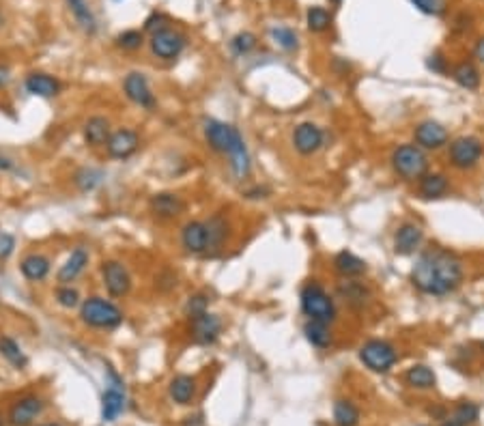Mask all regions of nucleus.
Returning a JSON list of instances; mask_svg holds the SVG:
<instances>
[{
    "instance_id": "1",
    "label": "nucleus",
    "mask_w": 484,
    "mask_h": 426,
    "mask_svg": "<svg viewBox=\"0 0 484 426\" xmlns=\"http://www.w3.org/2000/svg\"><path fill=\"white\" fill-rule=\"evenodd\" d=\"M411 282L424 295H450L463 282V261L450 250H428L416 261L411 269Z\"/></svg>"
},
{
    "instance_id": "2",
    "label": "nucleus",
    "mask_w": 484,
    "mask_h": 426,
    "mask_svg": "<svg viewBox=\"0 0 484 426\" xmlns=\"http://www.w3.org/2000/svg\"><path fill=\"white\" fill-rule=\"evenodd\" d=\"M202 134H205V140L209 142L213 151L228 158V166H231L235 177L245 179L252 170V164H250L248 146L241 134L237 132V128H233V125H228V123H222L218 119H205V123H202Z\"/></svg>"
},
{
    "instance_id": "3",
    "label": "nucleus",
    "mask_w": 484,
    "mask_h": 426,
    "mask_svg": "<svg viewBox=\"0 0 484 426\" xmlns=\"http://www.w3.org/2000/svg\"><path fill=\"white\" fill-rule=\"evenodd\" d=\"M80 321L93 330H116L123 323V310L106 297H86L80 304Z\"/></svg>"
},
{
    "instance_id": "4",
    "label": "nucleus",
    "mask_w": 484,
    "mask_h": 426,
    "mask_svg": "<svg viewBox=\"0 0 484 426\" xmlns=\"http://www.w3.org/2000/svg\"><path fill=\"white\" fill-rule=\"evenodd\" d=\"M299 302H301L303 314L308 317V319L323 321V323H334V319H336L334 299L329 297V293L321 284H317V282L305 284L301 289Z\"/></svg>"
},
{
    "instance_id": "5",
    "label": "nucleus",
    "mask_w": 484,
    "mask_h": 426,
    "mask_svg": "<svg viewBox=\"0 0 484 426\" xmlns=\"http://www.w3.org/2000/svg\"><path fill=\"white\" fill-rule=\"evenodd\" d=\"M392 168L404 181L422 179L428 170V158L418 144H400L392 153Z\"/></svg>"
},
{
    "instance_id": "6",
    "label": "nucleus",
    "mask_w": 484,
    "mask_h": 426,
    "mask_svg": "<svg viewBox=\"0 0 484 426\" xmlns=\"http://www.w3.org/2000/svg\"><path fill=\"white\" fill-rule=\"evenodd\" d=\"M360 360L372 372H388L394 368L398 353L388 340H368L360 347Z\"/></svg>"
},
{
    "instance_id": "7",
    "label": "nucleus",
    "mask_w": 484,
    "mask_h": 426,
    "mask_svg": "<svg viewBox=\"0 0 484 426\" xmlns=\"http://www.w3.org/2000/svg\"><path fill=\"white\" fill-rule=\"evenodd\" d=\"M101 282H104V289L108 291V295L116 299L130 295L134 287L130 269L116 259H108L101 263Z\"/></svg>"
},
{
    "instance_id": "8",
    "label": "nucleus",
    "mask_w": 484,
    "mask_h": 426,
    "mask_svg": "<svg viewBox=\"0 0 484 426\" xmlns=\"http://www.w3.org/2000/svg\"><path fill=\"white\" fill-rule=\"evenodd\" d=\"M188 45V37L174 29H164L156 35H151L149 47H151V54L158 56L162 61H174L179 59L181 52Z\"/></svg>"
},
{
    "instance_id": "9",
    "label": "nucleus",
    "mask_w": 484,
    "mask_h": 426,
    "mask_svg": "<svg viewBox=\"0 0 484 426\" xmlns=\"http://www.w3.org/2000/svg\"><path fill=\"white\" fill-rule=\"evenodd\" d=\"M484 153V144L474 138V136H463V138H456L452 144H450V164L458 170H467V168H474L480 158Z\"/></svg>"
},
{
    "instance_id": "10",
    "label": "nucleus",
    "mask_w": 484,
    "mask_h": 426,
    "mask_svg": "<svg viewBox=\"0 0 484 426\" xmlns=\"http://www.w3.org/2000/svg\"><path fill=\"white\" fill-rule=\"evenodd\" d=\"M123 91H125V97L130 99L132 104L144 108V110H153L158 106V99H156V93L151 91V84L146 80L144 73L140 71H130L123 80Z\"/></svg>"
},
{
    "instance_id": "11",
    "label": "nucleus",
    "mask_w": 484,
    "mask_h": 426,
    "mask_svg": "<svg viewBox=\"0 0 484 426\" xmlns=\"http://www.w3.org/2000/svg\"><path fill=\"white\" fill-rule=\"evenodd\" d=\"M140 146V136L138 132L130 130V128H121V130H114L106 142V149H108V155L112 160H127L132 158Z\"/></svg>"
},
{
    "instance_id": "12",
    "label": "nucleus",
    "mask_w": 484,
    "mask_h": 426,
    "mask_svg": "<svg viewBox=\"0 0 484 426\" xmlns=\"http://www.w3.org/2000/svg\"><path fill=\"white\" fill-rule=\"evenodd\" d=\"M190 332H192L194 342L205 344V347L213 344L222 334V321H220L218 314L202 312V314L190 319Z\"/></svg>"
},
{
    "instance_id": "13",
    "label": "nucleus",
    "mask_w": 484,
    "mask_h": 426,
    "mask_svg": "<svg viewBox=\"0 0 484 426\" xmlns=\"http://www.w3.org/2000/svg\"><path fill=\"white\" fill-rule=\"evenodd\" d=\"M181 245L190 254H209V233L207 224L200 220H190L181 229Z\"/></svg>"
},
{
    "instance_id": "14",
    "label": "nucleus",
    "mask_w": 484,
    "mask_h": 426,
    "mask_svg": "<svg viewBox=\"0 0 484 426\" xmlns=\"http://www.w3.org/2000/svg\"><path fill=\"white\" fill-rule=\"evenodd\" d=\"M323 130L315 123H299L293 130V146L301 155H312L323 146Z\"/></svg>"
},
{
    "instance_id": "15",
    "label": "nucleus",
    "mask_w": 484,
    "mask_h": 426,
    "mask_svg": "<svg viewBox=\"0 0 484 426\" xmlns=\"http://www.w3.org/2000/svg\"><path fill=\"white\" fill-rule=\"evenodd\" d=\"M149 209L160 220H174L186 211V200L174 192H158L151 196Z\"/></svg>"
},
{
    "instance_id": "16",
    "label": "nucleus",
    "mask_w": 484,
    "mask_h": 426,
    "mask_svg": "<svg viewBox=\"0 0 484 426\" xmlns=\"http://www.w3.org/2000/svg\"><path fill=\"white\" fill-rule=\"evenodd\" d=\"M43 400L39 396H22L9 409L11 426H31L43 413Z\"/></svg>"
},
{
    "instance_id": "17",
    "label": "nucleus",
    "mask_w": 484,
    "mask_h": 426,
    "mask_svg": "<svg viewBox=\"0 0 484 426\" xmlns=\"http://www.w3.org/2000/svg\"><path fill=\"white\" fill-rule=\"evenodd\" d=\"M89 261H91V254H89V250H86L84 245L73 248L71 254L67 257V261L63 263V267H61L59 273H56L59 284H71V282L78 280L80 275L84 273Z\"/></svg>"
},
{
    "instance_id": "18",
    "label": "nucleus",
    "mask_w": 484,
    "mask_h": 426,
    "mask_svg": "<svg viewBox=\"0 0 484 426\" xmlns=\"http://www.w3.org/2000/svg\"><path fill=\"white\" fill-rule=\"evenodd\" d=\"M416 142H418V146H422V149H432V151H435V149H441L446 142H448V130L444 128L441 123H437V121H422L418 128H416Z\"/></svg>"
},
{
    "instance_id": "19",
    "label": "nucleus",
    "mask_w": 484,
    "mask_h": 426,
    "mask_svg": "<svg viewBox=\"0 0 484 426\" xmlns=\"http://www.w3.org/2000/svg\"><path fill=\"white\" fill-rule=\"evenodd\" d=\"M422 239H424V233H422V229L418 227V224H411V222L402 224V227H398V231L394 235L396 254H400V257L414 254L416 250L422 245Z\"/></svg>"
},
{
    "instance_id": "20",
    "label": "nucleus",
    "mask_w": 484,
    "mask_h": 426,
    "mask_svg": "<svg viewBox=\"0 0 484 426\" xmlns=\"http://www.w3.org/2000/svg\"><path fill=\"white\" fill-rule=\"evenodd\" d=\"M24 89L35 97L50 99V97H56L61 93V82L54 76H50V73L33 71L27 76V80H24Z\"/></svg>"
},
{
    "instance_id": "21",
    "label": "nucleus",
    "mask_w": 484,
    "mask_h": 426,
    "mask_svg": "<svg viewBox=\"0 0 484 426\" xmlns=\"http://www.w3.org/2000/svg\"><path fill=\"white\" fill-rule=\"evenodd\" d=\"M50 269H52V263L45 254L39 252H31L20 261V273L27 278L29 282H41L47 278Z\"/></svg>"
},
{
    "instance_id": "22",
    "label": "nucleus",
    "mask_w": 484,
    "mask_h": 426,
    "mask_svg": "<svg viewBox=\"0 0 484 426\" xmlns=\"http://www.w3.org/2000/svg\"><path fill=\"white\" fill-rule=\"evenodd\" d=\"M110 134H112L110 121L106 116H101V114L91 116L84 123V128H82V136H84V142L89 146H106Z\"/></svg>"
},
{
    "instance_id": "23",
    "label": "nucleus",
    "mask_w": 484,
    "mask_h": 426,
    "mask_svg": "<svg viewBox=\"0 0 484 426\" xmlns=\"http://www.w3.org/2000/svg\"><path fill=\"white\" fill-rule=\"evenodd\" d=\"M121 386L123 383L119 379L104 392V398H101V418H104V422H114L125 409V392Z\"/></svg>"
},
{
    "instance_id": "24",
    "label": "nucleus",
    "mask_w": 484,
    "mask_h": 426,
    "mask_svg": "<svg viewBox=\"0 0 484 426\" xmlns=\"http://www.w3.org/2000/svg\"><path fill=\"white\" fill-rule=\"evenodd\" d=\"M168 394L176 405H190L196 396V379L190 374H176L168 386Z\"/></svg>"
},
{
    "instance_id": "25",
    "label": "nucleus",
    "mask_w": 484,
    "mask_h": 426,
    "mask_svg": "<svg viewBox=\"0 0 484 426\" xmlns=\"http://www.w3.org/2000/svg\"><path fill=\"white\" fill-rule=\"evenodd\" d=\"M334 269L338 275H342L345 280L349 278H360V275L366 271V263L355 257L353 252H349V250H342V252H338L334 257Z\"/></svg>"
},
{
    "instance_id": "26",
    "label": "nucleus",
    "mask_w": 484,
    "mask_h": 426,
    "mask_svg": "<svg viewBox=\"0 0 484 426\" xmlns=\"http://www.w3.org/2000/svg\"><path fill=\"white\" fill-rule=\"evenodd\" d=\"M338 295H340V299H342L347 306H351L355 310L364 308L366 299H368L366 287L362 282H358V280H353V278H349V280H345V282L338 284Z\"/></svg>"
},
{
    "instance_id": "27",
    "label": "nucleus",
    "mask_w": 484,
    "mask_h": 426,
    "mask_svg": "<svg viewBox=\"0 0 484 426\" xmlns=\"http://www.w3.org/2000/svg\"><path fill=\"white\" fill-rule=\"evenodd\" d=\"M207 224V233H209V252H218V250L224 248L226 239H228V220L224 218V213H213L209 220H205Z\"/></svg>"
},
{
    "instance_id": "28",
    "label": "nucleus",
    "mask_w": 484,
    "mask_h": 426,
    "mask_svg": "<svg viewBox=\"0 0 484 426\" xmlns=\"http://www.w3.org/2000/svg\"><path fill=\"white\" fill-rule=\"evenodd\" d=\"M303 334L308 338V342L317 349H327L334 342V334L329 330V323H323V321L308 319V323L303 325Z\"/></svg>"
},
{
    "instance_id": "29",
    "label": "nucleus",
    "mask_w": 484,
    "mask_h": 426,
    "mask_svg": "<svg viewBox=\"0 0 484 426\" xmlns=\"http://www.w3.org/2000/svg\"><path fill=\"white\" fill-rule=\"evenodd\" d=\"M67 7L71 11V15L75 17V22L80 24V29L89 35H93L97 31V20L89 7L86 0H67Z\"/></svg>"
},
{
    "instance_id": "30",
    "label": "nucleus",
    "mask_w": 484,
    "mask_h": 426,
    "mask_svg": "<svg viewBox=\"0 0 484 426\" xmlns=\"http://www.w3.org/2000/svg\"><path fill=\"white\" fill-rule=\"evenodd\" d=\"M0 356H3L13 368L22 370L29 366V358L22 351V347L11 336H0Z\"/></svg>"
},
{
    "instance_id": "31",
    "label": "nucleus",
    "mask_w": 484,
    "mask_h": 426,
    "mask_svg": "<svg viewBox=\"0 0 484 426\" xmlns=\"http://www.w3.org/2000/svg\"><path fill=\"white\" fill-rule=\"evenodd\" d=\"M448 190H450V183L439 172L424 174V177L420 179V194L424 198H441L448 194Z\"/></svg>"
},
{
    "instance_id": "32",
    "label": "nucleus",
    "mask_w": 484,
    "mask_h": 426,
    "mask_svg": "<svg viewBox=\"0 0 484 426\" xmlns=\"http://www.w3.org/2000/svg\"><path fill=\"white\" fill-rule=\"evenodd\" d=\"M452 78L458 86H463L467 91H476L480 86V71L476 69L474 63H458L452 69Z\"/></svg>"
},
{
    "instance_id": "33",
    "label": "nucleus",
    "mask_w": 484,
    "mask_h": 426,
    "mask_svg": "<svg viewBox=\"0 0 484 426\" xmlns=\"http://www.w3.org/2000/svg\"><path fill=\"white\" fill-rule=\"evenodd\" d=\"M404 381L409 383L411 388H418V390H430V388H435L437 379H435V372H432L428 366L418 364V366H411L409 370H407Z\"/></svg>"
},
{
    "instance_id": "34",
    "label": "nucleus",
    "mask_w": 484,
    "mask_h": 426,
    "mask_svg": "<svg viewBox=\"0 0 484 426\" xmlns=\"http://www.w3.org/2000/svg\"><path fill=\"white\" fill-rule=\"evenodd\" d=\"M334 424L336 426H358L360 409L351 400H336L334 403Z\"/></svg>"
},
{
    "instance_id": "35",
    "label": "nucleus",
    "mask_w": 484,
    "mask_h": 426,
    "mask_svg": "<svg viewBox=\"0 0 484 426\" xmlns=\"http://www.w3.org/2000/svg\"><path fill=\"white\" fill-rule=\"evenodd\" d=\"M305 24H308L312 33H325L332 26V13L325 7H310L308 13H305Z\"/></svg>"
},
{
    "instance_id": "36",
    "label": "nucleus",
    "mask_w": 484,
    "mask_h": 426,
    "mask_svg": "<svg viewBox=\"0 0 484 426\" xmlns=\"http://www.w3.org/2000/svg\"><path fill=\"white\" fill-rule=\"evenodd\" d=\"M271 35V41L275 45H280L282 50H287V52H293V50H297V33L289 26H273L269 31Z\"/></svg>"
},
{
    "instance_id": "37",
    "label": "nucleus",
    "mask_w": 484,
    "mask_h": 426,
    "mask_svg": "<svg viewBox=\"0 0 484 426\" xmlns=\"http://www.w3.org/2000/svg\"><path fill=\"white\" fill-rule=\"evenodd\" d=\"M56 304L61 306V308H65V310H71V308H75V306H80L82 302H80V293H78V289L75 287H71V284H61L59 289H56Z\"/></svg>"
},
{
    "instance_id": "38",
    "label": "nucleus",
    "mask_w": 484,
    "mask_h": 426,
    "mask_svg": "<svg viewBox=\"0 0 484 426\" xmlns=\"http://www.w3.org/2000/svg\"><path fill=\"white\" fill-rule=\"evenodd\" d=\"M254 47H257V37H254L252 33H239L231 39V52L235 56H245L252 52Z\"/></svg>"
},
{
    "instance_id": "39",
    "label": "nucleus",
    "mask_w": 484,
    "mask_h": 426,
    "mask_svg": "<svg viewBox=\"0 0 484 426\" xmlns=\"http://www.w3.org/2000/svg\"><path fill=\"white\" fill-rule=\"evenodd\" d=\"M144 43V33L140 31H125L116 37V45L121 50H127V52H134V50H140Z\"/></svg>"
},
{
    "instance_id": "40",
    "label": "nucleus",
    "mask_w": 484,
    "mask_h": 426,
    "mask_svg": "<svg viewBox=\"0 0 484 426\" xmlns=\"http://www.w3.org/2000/svg\"><path fill=\"white\" fill-rule=\"evenodd\" d=\"M202 312H209V297L205 293H194L186 304V314L192 319Z\"/></svg>"
},
{
    "instance_id": "41",
    "label": "nucleus",
    "mask_w": 484,
    "mask_h": 426,
    "mask_svg": "<svg viewBox=\"0 0 484 426\" xmlns=\"http://www.w3.org/2000/svg\"><path fill=\"white\" fill-rule=\"evenodd\" d=\"M99 179H101V174H99L97 170H93V168H82L78 174H75V185H78L82 192H89V190H93V188L99 183Z\"/></svg>"
},
{
    "instance_id": "42",
    "label": "nucleus",
    "mask_w": 484,
    "mask_h": 426,
    "mask_svg": "<svg viewBox=\"0 0 484 426\" xmlns=\"http://www.w3.org/2000/svg\"><path fill=\"white\" fill-rule=\"evenodd\" d=\"M478 407L474 405V403H461L456 407V411H454V418L461 422V424H474L476 420H478Z\"/></svg>"
},
{
    "instance_id": "43",
    "label": "nucleus",
    "mask_w": 484,
    "mask_h": 426,
    "mask_svg": "<svg viewBox=\"0 0 484 426\" xmlns=\"http://www.w3.org/2000/svg\"><path fill=\"white\" fill-rule=\"evenodd\" d=\"M411 3L426 15H441L446 11V0H411Z\"/></svg>"
},
{
    "instance_id": "44",
    "label": "nucleus",
    "mask_w": 484,
    "mask_h": 426,
    "mask_svg": "<svg viewBox=\"0 0 484 426\" xmlns=\"http://www.w3.org/2000/svg\"><path fill=\"white\" fill-rule=\"evenodd\" d=\"M168 17L164 15V13H151L149 17H146V22H144V31L146 33H151V35H156V33H160V31H164V29H170L168 26Z\"/></svg>"
},
{
    "instance_id": "45",
    "label": "nucleus",
    "mask_w": 484,
    "mask_h": 426,
    "mask_svg": "<svg viewBox=\"0 0 484 426\" xmlns=\"http://www.w3.org/2000/svg\"><path fill=\"white\" fill-rule=\"evenodd\" d=\"M15 248V241L11 235H0V259H7Z\"/></svg>"
},
{
    "instance_id": "46",
    "label": "nucleus",
    "mask_w": 484,
    "mask_h": 426,
    "mask_svg": "<svg viewBox=\"0 0 484 426\" xmlns=\"http://www.w3.org/2000/svg\"><path fill=\"white\" fill-rule=\"evenodd\" d=\"M9 82H11V69H9V65L0 63V89H5Z\"/></svg>"
},
{
    "instance_id": "47",
    "label": "nucleus",
    "mask_w": 484,
    "mask_h": 426,
    "mask_svg": "<svg viewBox=\"0 0 484 426\" xmlns=\"http://www.w3.org/2000/svg\"><path fill=\"white\" fill-rule=\"evenodd\" d=\"M428 67H430L432 71H439V73H444V71H446V67H444V59H441L439 54L430 56V61H428Z\"/></svg>"
},
{
    "instance_id": "48",
    "label": "nucleus",
    "mask_w": 484,
    "mask_h": 426,
    "mask_svg": "<svg viewBox=\"0 0 484 426\" xmlns=\"http://www.w3.org/2000/svg\"><path fill=\"white\" fill-rule=\"evenodd\" d=\"M13 168H15V162H13L11 158H7V155L0 153V170H3V172H9V170H13Z\"/></svg>"
},
{
    "instance_id": "49",
    "label": "nucleus",
    "mask_w": 484,
    "mask_h": 426,
    "mask_svg": "<svg viewBox=\"0 0 484 426\" xmlns=\"http://www.w3.org/2000/svg\"><path fill=\"white\" fill-rule=\"evenodd\" d=\"M474 54H476V59H478V61H482V63H484V37L476 43Z\"/></svg>"
},
{
    "instance_id": "50",
    "label": "nucleus",
    "mask_w": 484,
    "mask_h": 426,
    "mask_svg": "<svg viewBox=\"0 0 484 426\" xmlns=\"http://www.w3.org/2000/svg\"><path fill=\"white\" fill-rule=\"evenodd\" d=\"M441 426H465V424H461V422H458V420H456V418L452 416V418H450V420H446V422H444Z\"/></svg>"
},
{
    "instance_id": "51",
    "label": "nucleus",
    "mask_w": 484,
    "mask_h": 426,
    "mask_svg": "<svg viewBox=\"0 0 484 426\" xmlns=\"http://www.w3.org/2000/svg\"><path fill=\"white\" fill-rule=\"evenodd\" d=\"M329 3H334V5H340V3H342V0H329Z\"/></svg>"
},
{
    "instance_id": "52",
    "label": "nucleus",
    "mask_w": 484,
    "mask_h": 426,
    "mask_svg": "<svg viewBox=\"0 0 484 426\" xmlns=\"http://www.w3.org/2000/svg\"><path fill=\"white\" fill-rule=\"evenodd\" d=\"M41 426H61V424H56V422H54V424H41Z\"/></svg>"
},
{
    "instance_id": "53",
    "label": "nucleus",
    "mask_w": 484,
    "mask_h": 426,
    "mask_svg": "<svg viewBox=\"0 0 484 426\" xmlns=\"http://www.w3.org/2000/svg\"><path fill=\"white\" fill-rule=\"evenodd\" d=\"M0 426H3V413H0Z\"/></svg>"
}]
</instances>
